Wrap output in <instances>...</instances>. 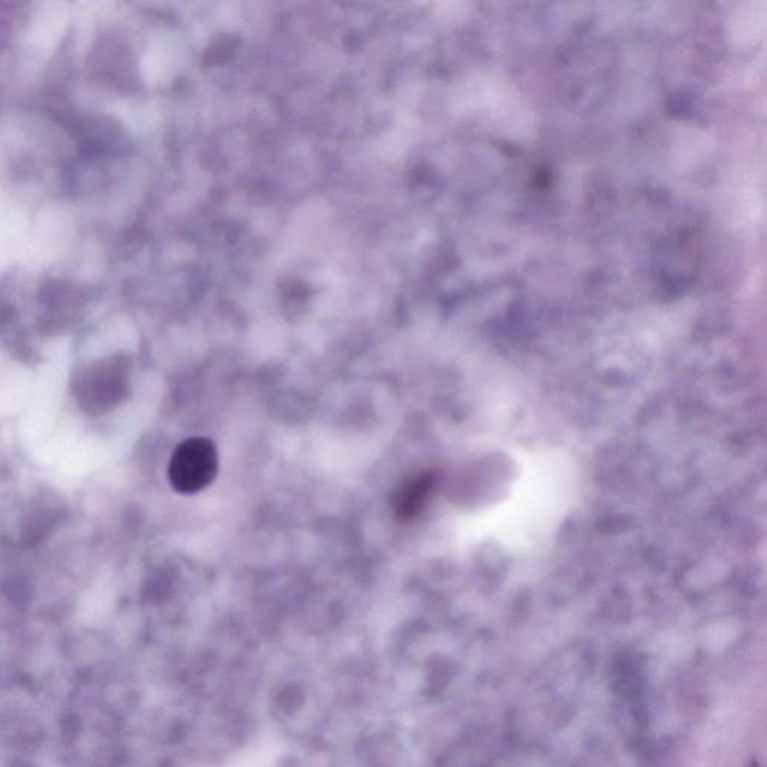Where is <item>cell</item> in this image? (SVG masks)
<instances>
[{"instance_id":"7a4b0ae2","label":"cell","mask_w":767,"mask_h":767,"mask_svg":"<svg viewBox=\"0 0 767 767\" xmlns=\"http://www.w3.org/2000/svg\"><path fill=\"white\" fill-rule=\"evenodd\" d=\"M438 474L432 469L406 478L393 493V511L400 522H411L420 516L435 489Z\"/></svg>"},{"instance_id":"6da1fadb","label":"cell","mask_w":767,"mask_h":767,"mask_svg":"<svg viewBox=\"0 0 767 767\" xmlns=\"http://www.w3.org/2000/svg\"><path fill=\"white\" fill-rule=\"evenodd\" d=\"M218 448L207 438H191L174 451L168 466L171 486L183 495L209 487L218 475Z\"/></svg>"}]
</instances>
